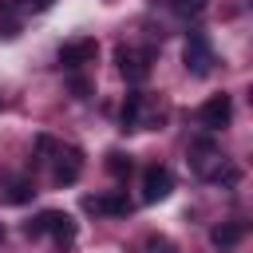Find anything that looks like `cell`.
<instances>
[{"instance_id": "30bf717a", "label": "cell", "mask_w": 253, "mask_h": 253, "mask_svg": "<svg viewBox=\"0 0 253 253\" xmlns=\"http://www.w3.org/2000/svg\"><path fill=\"white\" fill-rule=\"evenodd\" d=\"M241 237H245V225H241V221H221V225L210 229V241H213L217 249H233Z\"/></svg>"}, {"instance_id": "7a4b0ae2", "label": "cell", "mask_w": 253, "mask_h": 253, "mask_svg": "<svg viewBox=\"0 0 253 253\" xmlns=\"http://www.w3.org/2000/svg\"><path fill=\"white\" fill-rule=\"evenodd\" d=\"M182 59H186V71L190 75H210L213 71V47H210V36L206 32H190L186 36V47H182Z\"/></svg>"}, {"instance_id": "9a60e30c", "label": "cell", "mask_w": 253, "mask_h": 253, "mask_svg": "<svg viewBox=\"0 0 253 253\" xmlns=\"http://www.w3.org/2000/svg\"><path fill=\"white\" fill-rule=\"evenodd\" d=\"M59 146H55V138H47V134H40L36 138V154H55Z\"/></svg>"}, {"instance_id": "277c9868", "label": "cell", "mask_w": 253, "mask_h": 253, "mask_svg": "<svg viewBox=\"0 0 253 253\" xmlns=\"http://www.w3.org/2000/svg\"><path fill=\"white\" fill-rule=\"evenodd\" d=\"M229 119H233V99L221 91V95H210L206 103H202V111H198V123L206 126V130H221V126H229Z\"/></svg>"}, {"instance_id": "8992f818", "label": "cell", "mask_w": 253, "mask_h": 253, "mask_svg": "<svg viewBox=\"0 0 253 253\" xmlns=\"http://www.w3.org/2000/svg\"><path fill=\"white\" fill-rule=\"evenodd\" d=\"M190 158H194V170H198L202 178H217V174H221V150H217L210 138H198V142L190 146Z\"/></svg>"}, {"instance_id": "5bb4252c", "label": "cell", "mask_w": 253, "mask_h": 253, "mask_svg": "<svg viewBox=\"0 0 253 253\" xmlns=\"http://www.w3.org/2000/svg\"><path fill=\"white\" fill-rule=\"evenodd\" d=\"M170 8L182 16V20H190V16H202V8H206V0H170Z\"/></svg>"}, {"instance_id": "5b68a950", "label": "cell", "mask_w": 253, "mask_h": 253, "mask_svg": "<svg viewBox=\"0 0 253 253\" xmlns=\"http://www.w3.org/2000/svg\"><path fill=\"white\" fill-rule=\"evenodd\" d=\"M170 190H174V174L166 166L142 170V202H162V198H170Z\"/></svg>"}, {"instance_id": "3957f363", "label": "cell", "mask_w": 253, "mask_h": 253, "mask_svg": "<svg viewBox=\"0 0 253 253\" xmlns=\"http://www.w3.org/2000/svg\"><path fill=\"white\" fill-rule=\"evenodd\" d=\"M119 59V71L130 79V83H142L150 75V63H154V47H119L115 51Z\"/></svg>"}, {"instance_id": "7c38bea8", "label": "cell", "mask_w": 253, "mask_h": 253, "mask_svg": "<svg viewBox=\"0 0 253 253\" xmlns=\"http://www.w3.org/2000/svg\"><path fill=\"white\" fill-rule=\"evenodd\" d=\"M32 194H36V186L32 182H4L0 186V202H8V206H24V202H32Z\"/></svg>"}, {"instance_id": "ba28073f", "label": "cell", "mask_w": 253, "mask_h": 253, "mask_svg": "<svg viewBox=\"0 0 253 253\" xmlns=\"http://www.w3.org/2000/svg\"><path fill=\"white\" fill-rule=\"evenodd\" d=\"M79 174H83V150H75V146L59 150V162H55V186H71Z\"/></svg>"}, {"instance_id": "2e32d148", "label": "cell", "mask_w": 253, "mask_h": 253, "mask_svg": "<svg viewBox=\"0 0 253 253\" xmlns=\"http://www.w3.org/2000/svg\"><path fill=\"white\" fill-rule=\"evenodd\" d=\"M47 4H51V0H16V8H20V12H43Z\"/></svg>"}, {"instance_id": "52a82bcc", "label": "cell", "mask_w": 253, "mask_h": 253, "mask_svg": "<svg viewBox=\"0 0 253 253\" xmlns=\"http://www.w3.org/2000/svg\"><path fill=\"white\" fill-rule=\"evenodd\" d=\"M95 51H99V43H95L91 36H87V40H71V43L59 47V63H63V67H83V63L95 59Z\"/></svg>"}, {"instance_id": "8fae6325", "label": "cell", "mask_w": 253, "mask_h": 253, "mask_svg": "<svg viewBox=\"0 0 253 253\" xmlns=\"http://www.w3.org/2000/svg\"><path fill=\"white\" fill-rule=\"evenodd\" d=\"M142 107H146V95L142 91H126V103H123V130H134L138 119H142Z\"/></svg>"}, {"instance_id": "9c48e42d", "label": "cell", "mask_w": 253, "mask_h": 253, "mask_svg": "<svg viewBox=\"0 0 253 253\" xmlns=\"http://www.w3.org/2000/svg\"><path fill=\"white\" fill-rule=\"evenodd\" d=\"M83 210H87V213H115V217H123V213H130V202L111 190V194H103V198H83Z\"/></svg>"}, {"instance_id": "4fadbf2b", "label": "cell", "mask_w": 253, "mask_h": 253, "mask_svg": "<svg viewBox=\"0 0 253 253\" xmlns=\"http://www.w3.org/2000/svg\"><path fill=\"white\" fill-rule=\"evenodd\" d=\"M107 170H111L115 178H126V174H130V154H123V150H111V154H107Z\"/></svg>"}, {"instance_id": "e0dca14e", "label": "cell", "mask_w": 253, "mask_h": 253, "mask_svg": "<svg viewBox=\"0 0 253 253\" xmlns=\"http://www.w3.org/2000/svg\"><path fill=\"white\" fill-rule=\"evenodd\" d=\"M146 249H150V253H178V249H174V245H170L166 237H158V241L150 237V241H146Z\"/></svg>"}, {"instance_id": "ac0fdd59", "label": "cell", "mask_w": 253, "mask_h": 253, "mask_svg": "<svg viewBox=\"0 0 253 253\" xmlns=\"http://www.w3.org/2000/svg\"><path fill=\"white\" fill-rule=\"evenodd\" d=\"M71 91H75L79 99H87V95H91V83H87L83 75H75V79H71Z\"/></svg>"}, {"instance_id": "6da1fadb", "label": "cell", "mask_w": 253, "mask_h": 253, "mask_svg": "<svg viewBox=\"0 0 253 253\" xmlns=\"http://www.w3.org/2000/svg\"><path fill=\"white\" fill-rule=\"evenodd\" d=\"M24 233H28V237H43V233H51L59 245H71L75 233H79V225H75V217L63 213V210H43L40 217H32V221L24 225Z\"/></svg>"}]
</instances>
